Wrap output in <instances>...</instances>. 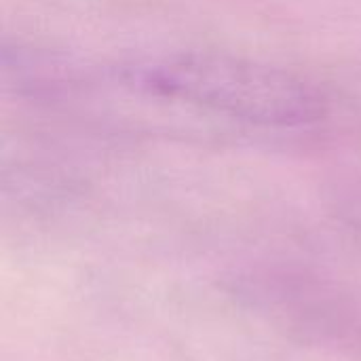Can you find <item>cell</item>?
I'll return each instance as SVG.
<instances>
[{
	"instance_id": "cell-1",
	"label": "cell",
	"mask_w": 361,
	"mask_h": 361,
	"mask_svg": "<svg viewBox=\"0 0 361 361\" xmlns=\"http://www.w3.org/2000/svg\"><path fill=\"white\" fill-rule=\"evenodd\" d=\"M127 80L154 95L262 127H298L322 116V99L302 78L228 53H176L129 68Z\"/></svg>"
}]
</instances>
